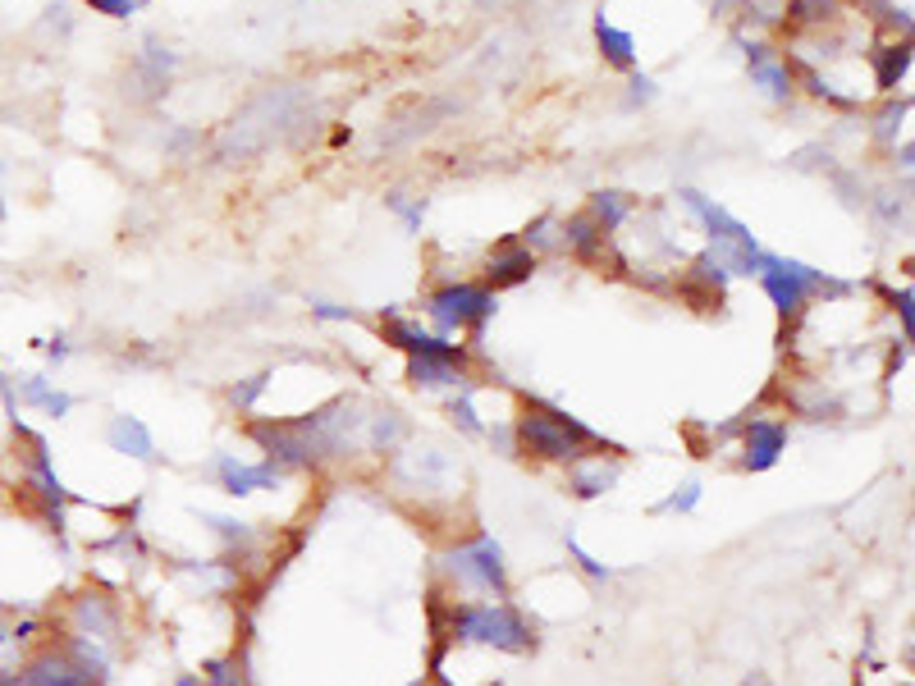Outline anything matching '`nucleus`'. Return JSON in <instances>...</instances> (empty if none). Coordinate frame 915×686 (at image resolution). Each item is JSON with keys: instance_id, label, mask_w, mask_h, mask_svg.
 I'll return each mask as SVG.
<instances>
[{"instance_id": "f257e3e1", "label": "nucleus", "mask_w": 915, "mask_h": 686, "mask_svg": "<svg viewBox=\"0 0 915 686\" xmlns=\"http://www.w3.org/2000/svg\"><path fill=\"white\" fill-rule=\"evenodd\" d=\"M517 440H522L527 453H536V458H577L586 444H595V435L582 421L563 417V412L527 408V417L517 421Z\"/></svg>"}, {"instance_id": "f03ea898", "label": "nucleus", "mask_w": 915, "mask_h": 686, "mask_svg": "<svg viewBox=\"0 0 915 686\" xmlns=\"http://www.w3.org/2000/svg\"><path fill=\"white\" fill-rule=\"evenodd\" d=\"M453 636L458 641H481L495 650H527L531 632L508 604H463L453 613Z\"/></svg>"}, {"instance_id": "7ed1b4c3", "label": "nucleus", "mask_w": 915, "mask_h": 686, "mask_svg": "<svg viewBox=\"0 0 915 686\" xmlns=\"http://www.w3.org/2000/svg\"><path fill=\"white\" fill-rule=\"evenodd\" d=\"M449 568H453V577L472 590H504V554H499V545L490 536H481L476 545L458 549V554L449 558Z\"/></svg>"}, {"instance_id": "20e7f679", "label": "nucleus", "mask_w": 915, "mask_h": 686, "mask_svg": "<svg viewBox=\"0 0 915 686\" xmlns=\"http://www.w3.org/2000/svg\"><path fill=\"white\" fill-rule=\"evenodd\" d=\"M495 311V298L485 289H472V284H453V289H440L431 298V316L444 325V330H463V325H476Z\"/></svg>"}, {"instance_id": "39448f33", "label": "nucleus", "mask_w": 915, "mask_h": 686, "mask_svg": "<svg viewBox=\"0 0 915 686\" xmlns=\"http://www.w3.org/2000/svg\"><path fill=\"white\" fill-rule=\"evenodd\" d=\"M783 444H787L783 421H751V430H746V467H751V472L774 467L778 453H783Z\"/></svg>"}, {"instance_id": "423d86ee", "label": "nucleus", "mask_w": 915, "mask_h": 686, "mask_svg": "<svg viewBox=\"0 0 915 686\" xmlns=\"http://www.w3.org/2000/svg\"><path fill=\"white\" fill-rule=\"evenodd\" d=\"M220 481H225L229 494H252V490H270L280 481V467L266 462V467H243L234 458H220Z\"/></svg>"}, {"instance_id": "0eeeda50", "label": "nucleus", "mask_w": 915, "mask_h": 686, "mask_svg": "<svg viewBox=\"0 0 915 686\" xmlns=\"http://www.w3.org/2000/svg\"><path fill=\"white\" fill-rule=\"evenodd\" d=\"M19 398L23 403H33V408H42L46 417H65L69 408H74V394H60V389H51L42 376H28L19 385Z\"/></svg>"}, {"instance_id": "6e6552de", "label": "nucleus", "mask_w": 915, "mask_h": 686, "mask_svg": "<svg viewBox=\"0 0 915 686\" xmlns=\"http://www.w3.org/2000/svg\"><path fill=\"white\" fill-rule=\"evenodd\" d=\"M106 435H110V444H115L119 453H129V458H151V435H147V426H142V421L115 417Z\"/></svg>"}, {"instance_id": "1a4fd4ad", "label": "nucleus", "mask_w": 915, "mask_h": 686, "mask_svg": "<svg viewBox=\"0 0 915 686\" xmlns=\"http://www.w3.org/2000/svg\"><path fill=\"white\" fill-rule=\"evenodd\" d=\"M78 622H83L92 636H115L119 613L106 595H83V600H78Z\"/></svg>"}, {"instance_id": "9d476101", "label": "nucleus", "mask_w": 915, "mask_h": 686, "mask_svg": "<svg viewBox=\"0 0 915 686\" xmlns=\"http://www.w3.org/2000/svg\"><path fill=\"white\" fill-rule=\"evenodd\" d=\"M458 371H463V362H444V357H412V380L426 389L435 385H453L458 380Z\"/></svg>"}, {"instance_id": "9b49d317", "label": "nucleus", "mask_w": 915, "mask_h": 686, "mask_svg": "<svg viewBox=\"0 0 915 686\" xmlns=\"http://www.w3.org/2000/svg\"><path fill=\"white\" fill-rule=\"evenodd\" d=\"M531 266H536V257H531L527 247H517V252H499L495 261H490V279L495 284H517V279H527Z\"/></svg>"}, {"instance_id": "f8f14e48", "label": "nucleus", "mask_w": 915, "mask_h": 686, "mask_svg": "<svg viewBox=\"0 0 915 686\" xmlns=\"http://www.w3.org/2000/svg\"><path fill=\"white\" fill-rule=\"evenodd\" d=\"M595 37H600V46H604V55H609V60H614V65H632V37L627 33H618L614 23H595Z\"/></svg>"}, {"instance_id": "ddd939ff", "label": "nucleus", "mask_w": 915, "mask_h": 686, "mask_svg": "<svg viewBox=\"0 0 915 686\" xmlns=\"http://www.w3.org/2000/svg\"><path fill=\"white\" fill-rule=\"evenodd\" d=\"M572 485H577V494L595 499V494H604L609 485H614V467H604V462H595V467H577V472H572Z\"/></svg>"}, {"instance_id": "4468645a", "label": "nucleus", "mask_w": 915, "mask_h": 686, "mask_svg": "<svg viewBox=\"0 0 915 686\" xmlns=\"http://www.w3.org/2000/svg\"><path fill=\"white\" fill-rule=\"evenodd\" d=\"M627 211H632V202H627L623 193H600V197H595V211H591V220H595V225L604 229V234H609V229H614V225H618V220H623Z\"/></svg>"}, {"instance_id": "2eb2a0df", "label": "nucleus", "mask_w": 915, "mask_h": 686, "mask_svg": "<svg viewBox=\"0 0 915 686\" xmlns=\"http://www.w3.org/2000/svg\"><path fill=\"white\" fill-rule=\"evenodd\" d=\"M906 65H911V55H906V46H888V51L879 55V87H893L897 78L906 74Z\"/></svg>"}, {"instance_id": "dca6fc26", "label": "nucleus", "mask_w": 915, "mask_h": 686, "mask_svg": "<svg viewBox=\"0 0 915 686\" xmlns=\"http://www.w3.org/2000/svg\"><path fill=\"white\" fill-rule=\"evenodd\" d=\"M755 78L774 92V97H783L787 87H792V78H787V69H778V65H769V60H755Z\"/></svg>"}, {"instance_id": "f3484780", "label": "nucleus", "mask_w": 915, "mask_h": 686, "mask_svg": "<svg viewBox=\"0 0 915 686\" xmlns=\"http://www.w3.org/2000/svg\"><path fill=\"white\" fill-rule=\"evenodd\" d=\"M696 499H700V485L691 481V485H682V494H668L664 508H668V513H691V508H696Z\"/></svg>"}, {"instance_id": "a211bd4d", "label": "nucleus", "mask_w": 915, "mask_h": 686, "mask_svg": "<svg viewBox=\"0 0 915 686\" xmlns=\"http://www.w3.org/2000/svg\"><path fill=\"white\" fill-rule=\"evenodd\" d=\"M453 417H458V426H463V430H472V435H481V421H476L472 398H453Z\"/></svg>"}, {"instance_id": "6ab92c4d", "label": "nucleus", "mask_w": 915, "mask_h": 686, "mask_svg": "<svg viewBox=\"0 0 915 686\" xmlns=\"http://www.w3.org/2000/svg\"><path fill=\"white\" fill-rule=\"evenodd\" d=\"M138 5H142V0H92V10L110 14V19H124V14H133Z\"/></svg>"}, {"instance_id": "aec40b11", "label": "nucleus", "mask_w": 915, "mask_h": 686, "mask_svg": "<svg viewBox=\"0 0 915 686\" xmlns=\"http://www.w3.org/2000/svg\"><path fill=\"white\" fill-rule=\"evenodd\" d=\"M261 389H266V376L248 380V385H243V389H234V394H229V398H234L238 408H248V403H252V398H257V394H261Z\"/></svg>"}, {"instance_id": "412c9836", "label": "nucleus", "mask_w": 915, "mask_h": 686, "mask_svg": "<svg viewBox=\"0 0 915 686\" xmlns=\"http://www.w3.org/2000/svg\"><path fill=\"white\" fill-rule=\"evenodd\" d=\"M568 549H572V554H577V563H582V568L591 572V577H609V568H600V563H595V558L586 554V549L577 545V540H568Z\"/></svg>"}, {"instance_id": "4be33fe9", "label": "nucleus", "mask_w": 915, "mask_h": 686, "mask_svg": "<svg viewBox=\"0 0 915 686\" xmlns=\"http://www.w3.org/2000/svg\"><path fill=\"white\" fill-rule=\"evenodd\" d=\"M211 673H216V682H220V686H238L234 664H211Z\"/></svg>"}, {"instance_id": "5701e85b", "label": "nucleus", "mask_w": 915, "mask_h": 686, "mask_svg": "<svg viewBox=\"0 0 915 686\" xmlns=\"http://www.w3.org/2000/svg\"><path fill=\"white\" fill-rule=\"evenodd\" d=\"M0 215H5V206H0Z\"/></svg>"}]
</instances>
